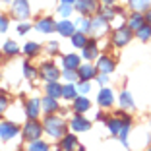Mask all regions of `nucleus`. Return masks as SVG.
I'll use <instances>...</instances> for the list:
<instances>
[{
    "label": "nucleus",
    "mask_w": 151,
    "mask_h": 151,
    "mask_svg": "<svg viewBox=\"0 0 151 151\" xmlns=\"http://www.w3.org/2000/svg\"><path fill=\"white\" fill-rule=\"evenodd\" d=\"M45 130H47L52 138H60L64 134V130H66V124H64L60 118H56V116H47V120H45Z\"/></svg>",
    "instance_id": "1"
},
{
    "label": "nucleus",
    "mask_w": 151,
    "mask_h": 151,
    "mask_svg": "<svg viewBox=\"0 0 151 151\" xmlns=\"http://www.w3.org/2000/svg\"><path fill=\"white\" fill-rule=\"evenodd\" d=\"M41 132H43V126H41L39 122H35V120H29V122L23 126V138H25V139H31V142L39 139Z\"/></svg>",
    "instance_id": "2"
},
{
    "label": "nucleus",
    "mask_w": 151,
    "mask_h": 151,
    "mask_svg": "<svg viewBox=\"0 0 151 151\" xmlns=\"http://www.w3.org/2000/svg\"><path fill=\"white\" fill-rule=\"evenodd\" d=\"M12 12L18 19H25L29 16V4H27V0H14Z\"/></svg>",
    "instance_id": "3"
},
{
    "label": "nucleus",
    "mask_w": 151,
    "mask_h": 151,
    "mask_svg": "<svg viewBox=\"0 0 151 151\" xmlns=\"http://www.w3.org/2000/svg\"><path fill=\"white\" fill-rule=\"evenodd\" d=\"M130 39H132V29H116L114 37H112V43L116 47H124Z\"/></svg>",
    "instance_id": "4"
},
{
    "label": "nucleus",
    "mask_w": 151,
    "mask_h": 151,
    "mask_svg": "<svg viewBox=\"0 0 151 151\" xmlns=\"http://www.w3.org/2000/svg\"><path fill=\"white\" fill-rule=\"evenodd\" d=\"M76 8L81 14H91L99 8V2L97 0H76Z\"/></svg>",
    "instance_id": "5"
},
{
    "label": "nucleus",
    "mask_w": 151,
    "mask_h": 151,
    "mask_svg": "<svg viewBox=\"0 0 151 151\" xmlns=\"http://www.w3.org/2000/svg\"><path fill=\"white\" fill-rule=\"evenodd\" d=\"M41 76H43L47 81H56L58 76H60V72L54 68V64H43V68H41Z\"/></svg>",
    "instance_id": "6"
},
{
    "label": "nucleus",
    "mask_w": 151,
    "mask_h": 151,
    "mask_svg": "<svg viewBox=\"0 0 151 151\" xmlns=\"http://www.w3.org/2000/svg\"><path fill=\"white\" fill-rule=\"evenodd\" d=\"M107 22H109V19H105L103 16H101V18H97V19H91V29H89V31L99 37L101 33L107 31Z\"/></svg>",
    "instance_id": "7"
},
{
    "label": "nucleus",
    "mask_w": 151,
    "mask_h": 151,
    "mask_svg": "<svg viewBox=\"0 0 151 151\" xmlns=\"http://www.w3.org/2000/svg\"><path fill=\"white\" fill-rule=\"evenodd\" d=\"M16 134H18V128H16L12 122L0 124V138H2V139H10V138H14Z\"/></svg>",
    "instance_id": "8"
},
{
    "label": "nucleus",
    "mask_w": 151,
    "mask_h": 151,
    "mask_svg": "<svg viewBox=\"0 0 151 151\" xmlns=\"http://www.w3.org/2000/svg\"><path fill=\"white\" fill-rule=\"evenodd\" d=\"M56 29H58V33H60V35H64V37H72V35H74V23H72L70 19L58 22L56 23Z\"/></svg>",
    "instance_id": "9"
},
{
    "label": "nucleus",
    "mask_w": 151,
    "mask_h": 151,
    "mask_svg": "<svg viewBox=\"0 0 151 151\" xmlns=\"http://www.w3.org/2000/svg\"><path fill=\"white\" fill-rule=\"evenodd\" d=\"M35 27L39 29L41 33H52L54 29H56V23H54V19L45 18V19H39V23H37Z\"/></svg>",
    "instance_id": "10"
},
{
    "label": "nucleus",
    "mask_w": 151,
    "mask_h": 151,
    "mask_svg": "<svg viewBox=\"0 0 151 151\" xmlns=\"http://www.w3.org/2000/svg\"><path fill=\"white\" fill-rule=\"evenodd\" d=\"M97 68L103 72V74H111V72L114 70V62H112L111 58H107V56H101L99 62H97Z\"/></svg>",
    "instance_id": "11"
},
{
    "label": "nucleus",
    "mask_w": 151,
    "mask_h": 151,
    "mask_svg": "<svg viewBox=\"0 0 151 151\" xmlns=\"http://www.w3.org/2000/svg\"><path fill=\"white\" fill-rule=\"evenodd\" d=\"M95 66H89V64H85V66H80L78 68V74H80V80H91V78H95Z\"/></svg>",
    "instance_id": "12"
},
{
    "label": "nucleus",
    "mask_w": 151,
    "mask_h": 151,
    "mask_svg": "<svg viewBox=\"0 0 151 151\" xmlns=\"http://www.w3.org/2000/svg\"><path fill=\"white\" fill-rule=\"evenodd\" d=\"M70 126L76 130V132H85V130L91 128V124H89L85 118H81V116H76V118L72 120V124H70Z\"/></svg>",
    "instance_id": "13"
},
{
    "label": "nucleus",
    "mask_w": 151,
    "mask_h": 151,
    "mask_svg": "<svg viewBox=\"0 0 151 151\" xmlns=\"http://www.w3.org/2000/svg\"><path fill=\"white\" fill-rule=\"evenodd\" d=\"M97 101H99L101 107H111V105H112V91H111V89H103L101 93H99Z\"/></svg>",
    "instance_id": "14"
},
{
    "label": "nucleus",
    "mask_w": 151,
    "mask_h": 151,
    "mask_svg": "<svg viewBox=\"0 0 151 151\" xmlns=\"http://www.w3.org/2000/svg\"><path fill=\"white\" fill-rule=\"evenodd\" d=\"M39 99H31V101L27 103V116L31 120H35L37 116H39Z\"/></svg>",
    "instance_id": "15"
},
{
    "label": "nucleus",
    "mask_w": 151,
    "mask_h": 151,
    "mask_svg": "<svg viewBox=\"0 0 151 151\" xmlns=\"http://www.w3.org/2000/svg\"><path fill=\"white\" fill-rule=\"evenodd\" d=\"M95 56H97V45H95V41H87V45L83 47V58L91 60Z\"/></svg>",
    "instance_id": "16"
},
{
    "label": "nucleus",
    "mask_w": 151,
    "mask_h": 151,
    "mask_svg": "<svg viewBox=\"0 0 151 151\" xmlns=\"http://www.w3.org/2000/svg\"><path fill=\"white\" fill-rule=\"evenodd\" d=\"M143 19H145V18H143L142 14L136 12V14L132 16V18H130V22H128V29H132V31H138L139 27L143 25Z\"/></svg>",
    "instance_id": "17"
},
{
    "label": "nucleus",
    "mask_w": 151,
    "mask_h": 151,
    "mask_svg": "<svg viewBox=\"0 0 151 151\" xmlns=\"http://www.w3.org/2000/svg\"><path fill=\"white\" fill-rule=\"evenodd\" d=\"M41 105H43V111H45V112H54V111L58 109L56 99H54V97H50V95H49V97H45Z\"/></svg>",
    "instance_id": "18"
},
{
    "label": "nucleus",
    "mask_w": 151,
    "mask_h": 151,
    "mask_svg": "<svg viewBox=\"0 0 151 151\" xmlns=\"http://www.w3.org/2000/svg\"><path fill=\"white\" fill-rule=\"evenodd\" d=\"M72 45H74V47H81V49H83L85 45H87V37H85V33L83 31L74 33V35H72Z\"/></svg>",
    "instance_id": "19"
},
{
    "label": "nucleus",
    "mask_w": 151,
    "mask_h": 151,
    "mask_svg": "<svg viewBox=\"0 0 151 151\" xmlns=\"http://www.w3.org/2000/svg\"><path fill=\"white\" fill-rule=\"evenodd\" d=\"M47 93L50 95V97H62V87L56 83V81H49V85H47Z\"/></svg>",
    "instance_id": "20"
},
{
    "label": "nucleus",
    "mask_w": 151,
    "mask_h": 151,
    "mask_svg": "<svg viewBox=\"0 0 151 151\" xmlns=\"http://www.w3.org/2000/svg\"><path fill=\"white\" fill-rule=\"evenodd\" d=\"M64 68H70V70L80 68V58L76 56V54H68V56H64Z\"/></svg>",
    "instance_id": "21"
},
{
    "label": "nucleus",
    "mask_w": 151,
    "mask_h": 151,
    "mask_svg": "<svg viewBox=\"0 0 151 151\" xmlns=\"http://www.w3.org/2000/svg\"><path fill=\"white\" fill-rule=\"evenodd\" d=\"M76 147H78V139H76V136H66V138L62 139V149L64 151H74Z\"/></svg>",
    "instance_id": "22"
},
{
    "label": "nucleus",
    "mask_w": 151,
    "mask_h": 151,
    "mask_svg": "<svg viewBox=\"0 0 151 151\" xmlns=\"http://www.w3.org/2000/svg\"><path fill=\"white\" fill-rule=\"evenodd\" d=\"M74 109H76V112H85V111L89 109V101H87V97H76Z\"/></svg>",
    "instance_id": "23"
},
{
    "label": "nucleus",
    "mask_w": 151,
    "mask_h": 151,
    "mask_svg": "<svg viewBox=\"0 0 151 151\" xmlns=\"http://www.w3.org/2000/svg\"><path fill=\"white\" fill-rule=\"evenodd\" d=\"M62 97L64 99H76L78 97V93H76V87L72 83H68V85H64L62 87Z\"/></svg>",
    "instance_id": "24"
},
{
    "label": "nucleus",
    "mask_w": 151,
    "mask_h": 151,
    "mask_svg": "<svg viewBox=\"0 0 151 151\" xmlns=\"http://www.w3.org/2000/svg\"><path fill=\"white\" fill-rule=\"evenodd\" d=\"M138 37H139L142 41H147V39L151 37V25H149V23H147V25L143 23V25L138 29Z\"/></svg>",
    "instance_id": "25"
},
{
    "label": "nucleus",
    "mask_w": 151,
    "mask_h": 151,
    "mask_svg": "<svg viewBox=\"0 0 151 151\" xmlns=\"http://www.w3.org/2000/svg\"><path fill=\"white\" fill-rule=\"evenodd\" d=\"M120 105H122L124 109H132V107H134L132 95H130V93H126V91H124V93L120 95Z\"/></svg>",
    "instance_id": "26"
},
{
    "label": "nucleus",
    "mask_w": 151,
    "mask_h": 151,
    "mask_svg": "<svg viewBox=\"0 0 151 151\" xmlns=\"http://www.w3.org/2000/svg\"><path fill=\"white\" fill-rule=\"evenodd\" d=\"M122 126H124V122H120V120H109V130H111V134H120V130H122Z\"/></svg>",
    "instance_id": "27"
},
{
    "label": "nucleus",
    "mask_w": 151,
    "mask_h": 151,
    "mask_svg": "<svg viewBox=\"0 0 151 151\" xmlns=\"http://www.w3.org/2000/svg\"><path fill=\"white\" fill-rule=\"evenodd\" d=\"M147 4H149V0H130V6L134 10H147Z\"/></svg>",
    "instance_id": "28"
},
{
    "label": "nucleus",
    "mask_w": 151,
    "mask_h": 151,
    "mask_svg": "<svg viewBox=\"0 0 151 151\" xmlns=\"http://www.w3.org/2000/svg\"><path fill=\"white\" fill-rule=\"evenodd\" d=\"M18 45L14 43V41H6V45H4V52L6 54H18Z\"/></svg>",
    "instance_id": "29"
},
{
    "label": "nucleus",
    "mask_w": 151,
    "mask_h": 151,
    "mask_svg": "<svg viewBox=\"0 0 151 151\" xmlns=\"http://www.w3.org/2000/svg\"><path fill=\"white\" fill-rule=\"evenodd\" d=\"M23 52L29 54V56H33V54L39 52V45H35V43H27L25 47H23Z\"/></svg>",
    "instance_id": "30"
},
{
    "label": "nucleus",
    "mask_w": 151,
    "mask_h": 151,
    "mask_svg": "<svg viewBox=\"0 0 151 151\" xmlns=\"http://www.w3.org/2000/svg\"><path fill=\"white\" fill-rule=\"evenodd\" d=\"M78 27H80V31H89V29H91V22H89V19H85V18H80L78 19Z\"/></svg>",
    "instance_id": "31"
},
{
    "label": "nucleus",
    "mask_w": 151,
    "mask_h": 151,
    "mask_svg": "<svg viewBox=\"0 0 151 151\" xmlns=\"http://www.w3.org/2000/svg\"><path fill=\"white\" fill-rule=\"evenodd\" d=\"M62 76H64V78H66L68 81H76V80H78V78H80V74H76V70H70V68H66Z\"/></svg>",
    "instance_id": "32"
},
{
    "label": "nucleus",
    "mask_w": 151,
    "mask_h": 151,
    "mask_svg": "<svg viewBox=\"0 0 151 151\" xmlns=\"http://www.w3.org/2000/svg\"><path fill=\"white\" fill-rule=\"evenodd\" d=\"M29 151H49V147H47L45 142H37L35 139V143H31V149Z\"/></svg>",
    "instance_id": "33"
},
{
    "label": "nucleus",
    "mask_w": 151,
    "mask_h": 151,
    "mask_svg": "<svg viewBox=\"0 0 151 151\" xmlns=\"http://www.w3.org/2000/svg\"><path fill=\"white\" fill-rule=\"evenodd\" d=\"M78 91H80V93H81V95H87V93H89V91H91V85H89V83H87V81H85V80H83V81H81V83H80V85H78Z\"/></svg>",
    "instance_id": "34"
},
{
    "label": "nucleus",
    "mask_w": 151,
    "mask_h": 151,
    "mask_svg": "<svg viewBox=\"0 0 151 151\" xmlns=\"http://www.w3.org/2000/svg\"><path fill=\"white\" fill-rule=\"evenodd\" d=\"M60 14H62L64 18H68V16L72 14V4H66V2H64V4L60 6Z\"/></svg>",
    "instance_id": "35"
},
{
    "label": "nucleus",
    "mask_w": 151,
    "mask_h": 151,
    "mask_svg": "<svg viewBox=\"0 0 151 151\" xmlns=\"http://www.w3.org/2000/svg\"><path fill=\"white\" fill-rule=\"evenodd\" d=\"M6 109H8V99H6L4 95H0V116L4 114Z\"/></svg>",
    "instance_id": "36"
},
{
    "label": "nucleus",
    "mask_w": 151,
    "mask_h": 151,
    "mask_svg": "<svg viewBox=\"0 0 151 151\" xmlns=\"http://www.w3.org/2000/svg\"><path fill=\"white\" fill-rule=\"evenodd\" d=\"M23 72H25L27 78H33V76H35V70H33V68L29 66V64H23Z\"/></svg>",
    "instance_id": "37"
},
{
    "label": "nucleus",
    "mask_w": 151,
    "mask_h": 151,
    "mask_svg": "<svg viewBox=\"0 0 151 151\" xmlns=\"http://www.w3.org/2000/svg\"><path fill=\"white\" fill-rule=\"evenodd\" d=\"M18 31L19 33H27V31H29V25H27V23H19V25H18Z\"/></svg>",
    "instance_id": "38"
},
{
    "label": "nucleus",
    "mask_w": 151,
    "mask_h": 151,
    "mask_svg": "<svg viewBox=\"0 0 151 151\" xmlns=\"http://www.w3.org/2000/svg\"><path fill=\"white\" fill-rule=\"evenodd\" d=\"M47 49H49V52H56L58 45H56V43H49V45H47Z\"/></svg>",
    "instance_id": "39"
},
{
    "label": "nucleus",
    "mask_w": 151,
    "mask_h": 151,
    "mask_svg": "<svg viewBox=\"0 0 151 151\" xmlns=\"http://www.w3.org/2000/svg\"><path fill=\"white\" fill-rule=\"evenodd\" d=\"M8 29V19L2 18V22H0V31H6Z\"/></svg>",
    "instance_id": "40"
},
{
    "label": "nucleus",
    "mask_w": 151,
    "mask_h": 151,
    "mask_svg": "<svg viewBox=\"0 0 151 151\" xmlns=\"http://www.w3.org/2000/svg\"><path fill=\"white\" fill-rule=\"evenodd\" d=\"M107 81H109V78H107V74H103V76H99V83H107Z\"/></svg>",
    "instance_id": "41"
},
{
    "label": "nucleus",
    "mask_w": 151,
    "mask_h": 151,
    "mask_svg": "<svg viewBox=\"0 0 151 151\" xmlns=\"http://www.w3.org/2000/svg\"><path fill=\"white\" fill-rule=\"evenodd\" d=\"M145 19H147V23L151 25V10H147V12H145Z\"/></svg>",
    "instance_id": "42"
},
{
    "label": "nucleus",
    "mask_w": 151,
    "mask_h": 151,
    "mask_svg": "<svg viewBox=\"0 0 151 151\" xmlns=\"http://www.w3.org/2000/svg\"><path fill=\"white\" fill-rule=\"evenodd\" d=\"M105 6H112V0H105Z\"/></svg>",
    "instance_id": "43"
},
{
    "label": "nucleus",
    "mask_w": 151,
    "mask_h": 151,
    "mask_svg": "<svg viewBox=\"0 0 151 151\" xmlns=\"http://www.w3.org/2000/svg\"><path fill=\"white\" fill-rule=\"evenodd\" d=\"M62 2H66V4H74L76 0H62Z\"/></svg>",
    "instance_id": "44"
},
{
    "label": "nucleus",
    "mask_w": 151,
    "mask_h": 151,
    "mask_svg": "<svg viewBox=\"0 0 151 151\" xmlns=\"http://www.w3.org/2000/svg\"><path fill=\"white\" fill-rule=\"evenodd\" d=\"M0 22H2V18H0Z\"/></svg>",
    "instance_id": "45"
},
{
    "label": "nucleus",
    "mask_w": 151,
    "mask_h": 151,
    "mask_svg": "<svg viewBox=\"0 0 151 151\" xmlns=\"http://www.w3.org/2000/svg\"><path fill=\"white\" fill-rule=\"evenodd\" d=\"M4 2H8V0H4Z\"/></svg>",
    "instance_id": "46"
},
{
    "label": "nucleus",
    "mask_w": 151,
    "mask_h": 151,
    "mask_svg": "<svg viewBox=\"0 0 151 151\" xmlns=\"http://www.w3.org/2000/svg\"><path fill=\"white\" fill-rule=\"evenodd\" d=\"M149 151H151V149H149Z\"/></svg>",
    "instance_id": "47"
}]
</instances>
